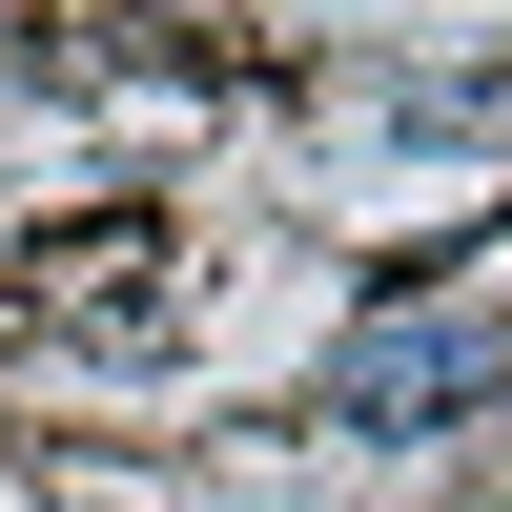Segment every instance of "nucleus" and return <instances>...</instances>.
<instances>
[{
  "label": "nucleus",
  "instance_id": "obj_2",
  "mask_svg": "<svg viewBox=\"0 0 512 512\" xmlns=\"http://www.w3.org/2000/svg\"><path fill=\"white\" fill-rule=\"evenodd\" d=\"M472 390H492V349H472V328H431V308H410V328H349V369H328L349 431H451Z\"/></svg>",
  "mask_w": 512,
  "mask_h": 512
},
{
  "label": "nucleus",
  "instance_id": "obj_1",
  "mask_svg": "<svg viewBox=\"0 0 512 512\" xmlns=\"http://www.w3.org/2000/svg\"><path fill=\"white\" fill-rule=\"evenodd\" d=\"M0 328H62V349H144L164 328V226H62L0 267Z\"/></svg>",
  "mask_w": 512,
  "mask_h": 512
}]
</instances>
